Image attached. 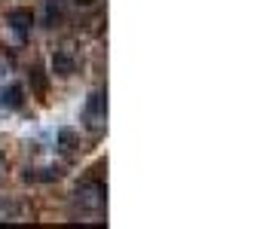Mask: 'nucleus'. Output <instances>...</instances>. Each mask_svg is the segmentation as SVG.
Segmentation results:
<instances>
[{
    "mask_svg": "<svg viewBox=\"0 0 263 229\" xmlns=\"http://www.w3.org/2000/svg\"><path fill=\"white\" fill-rule=\"evenodd\" d=\"M77 6H89V3H95V0H73Z\"/></svg>",
    "mask_w": 263,
    "mask_h": 229,
    "instance_id": "obj_9",
    "label": "nucleus"
},
{
    "mask_svg": "<svg viewBox=\"0 0 263 229\" xmlns=\"http://www.w3.org/2000/svg\"><path fill=\"white\" fill-rule=\"evenodd\" d=\"M77 71V58H73V52L70 49H59L55 55H52V74L67 79V76H73Z\"/></svg>",
    "mask_w": 263,
    "mask_h": 229,
    "instance_id": "obj_5",
    "label": "nucleus"
},
{
    "mask_svg": "<svg viewBox=\"0 0 263 229\" xmlns=\"http://www.w3.org/2000/svg\"><path fill=\"white\" fill-rule=\"evenodd\" d=\"M83 122H86L92 132H101V129L107 126V92H104V89H95V92L86 98Z\"/></svg>",
    "mask_w": 263,
    "mask_h": 229,
    "instance_id": "obj_1",
    "label": "nucleus"
},
{
    "mask_svg": "<svg viewBox=\"0 0 263 229\" xmlns=\"http://www.w3.org/2000/svg\"><path fill=\"white\" fill-rule=\"evenodd\" d=\"M6 28L12 31V37H15L18 43H25V40L31 37V28H34V12L25 9V6L9 9V12H6Z\"/></svg>",
    "mask_w": 263,
    "mask_h": 229,
    "instance_id": "obj_2",
    "label": "nucleus"
},
{
    "mask_svg": "<svg viewBox=\"0 0 263 229\" xmlns=\"http://www.w3.org/2000/svg\"><path fill=\"white\" fill-rule=\"evenodd\" d=\"M73 202H77L83 211H101V208H104V186L95 183V180H89V183L77 186Z\"/></svg>",
    "mask_w": 263,
    "mask_h": 229,
    "instance_id": "obj_3",
    "label": "nucleus"
},
{
    "mask_svg": "<svg viewBox=\"0 0 263 229\" xmlns=\"http://www.w3.org/2000/svg\"><path fill=\"white\" fill-rule=\"evenodd\" d=\"M65 171L59 168V165H49V168H43V174H31V177H37V180H59Z\"/></svg>",
    "mask_w": 263,
    "mask_h": 229,
    "instance_id": "obj_7",
    "label": "nucleus"
},
{
    "mask_svg": "<svg viewBox=\"0 0 263 229\" xmlns=\"http://www.w3.org/2000/svg\"><path fill=\"white\" fill-rule=\"evenodd\" d=\"M0 104L6 110H22L25 107V86L22 82H6L0 92Z\"/></svg>",
    "mask_w": 263,
    "mask_h": 229,
    "instance_id": "obj_4",
    "label": "nucleus"
},
{
    "mask_svg": "<svg viewBox=\"0 0 263 229\" xmlns=\"http://www.w3.org/2000/svg\"><path fill=\"white\" fill-rule=\"evenodd\" d=\"M59 147H62V150H77V147H80V135H77L70 126L59 129Z\"/></svg>",
    "mask_w": 263,
    "mask_h": 229,
    "instance_id": "obj_6",
    "label": "nucleus"
},
{
    "mask_svg": "<svg viewBox=\"0 0 263 229\" xmlns=\"http://www.w3.org/2000/svg\"><path fill=\"white\" fill-rule=\"evenodd\" d=\"M31 82H34V89H37V92H40V95H43V92H46V79H43V76H40V71H34V74H31Z\"/></svg>",
    "mask_w": 263,
    "mask_h": 229,
    "instance_id": "obj_8",
    "label": "nucleus"
}]
</instances>
